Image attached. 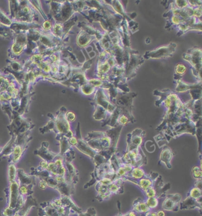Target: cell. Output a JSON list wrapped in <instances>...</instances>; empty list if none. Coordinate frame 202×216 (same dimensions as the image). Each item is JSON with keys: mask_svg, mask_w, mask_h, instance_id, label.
Instances as JSON below:
<instances>
[{"mask_svg": "<svg viewBox=\"0 0 202 216\" xmlns=\"http://www.w3.org/2000/svg\"><path fill=\"white\" fill-rule=\"evenodd\" d=\"M19 184L16 181L11 182L9 194H8V206L7 207L11 209L17 210V200L19 195H20L19 192Z\"/></svg>", "mask_w": 202, "mask_h": 216, "instance_id": "obj_1", "label": "cell"}, {"mask_svg": "<svg viewBox=\"0 0 202 216\" xmlns=\"http://www.w3.org/2000/svg\"><path fill=\"white\" fill-rule=\"evenodd\" d=\"M34 207H37V202L32 195H29L25 198L23 206L17 211V213L20 216H27L31 208Z\"/></svg>", "mask_w": 202, "mask_h": 216, "instance_id": "obj_2", "label": "cell"}, {"mask_svg": "<svg viewBox=\"0 0 202 216\" xmlns=\"http://www.w3.org/2000/svg\"><path fill=\"white\" fill-rule=\"evenodd\" d=\"M17 174L19 181L18 182L19 185H25L29 186L31 185V183L32 182V177H30L28 174H25L23 170L18 169L17 170Z\"/></svg>", "mask_w": 202, "mask_h": 216, "instance_id": "obj_3", "label": "cell"}, {"mask_svg": "<svg viewBox=\"0 0 202 216\" xmlns=\"http://www.w3.org/2000/svg\"><path fill=\"white\" fill-rule=\"evenodd\" d=\"M38 155L48 162V161L49 162H52L56 156L55 154L49 151L47 148V146H45L43 144L42 147L38 150Z\"/></svg>", "mask_w": 202, "mask_h": 216, "instance_id": "obj_4", "label": "cell"}, {"mask_svg": "<svg viewBox=\"0 0 202 216\" xmlns=\"http://www.w3.org/2000/svg\"><path fill=\"white\" fill-rule=\"evenodd\" d=\"M23 151H24L23 147L20 145L17 144L13 147V151L11 153V154L13 155L11 160L13 163H17V162L20 160Z\"/></svg>", "mask_w": 202, "mask_h": 216, "instance_id": "obj_5", "label": "cell"}, {"mask_svg": "<svg viewBox=\"0 0 202 216\" xmlns=\"http://www.w3.org/2000/svg\"><path fill=\"white\" fill-rule=\"evenodd\" d=\"M17 174V170L16 166L14 164H11L9 167V180L10 182H13L16 181Z\"/></svg>", "mask_w": 202, "mask_h": 216, "instance_id": "obj_6", "label": "cell"}, {"mask_svg": "<svg viewBox=\"0 0 202 216\" xmlns=\"http://www.w3.org/2000/svg\"><path fill=\"white\" fill-rule=\"evenodd\" d=\"M17 213V211L14 209L6 208L2 211V215L4 216H14Z\"/></svg>", "mask_w": 202, "mask_h": 216, "instance_id": "obj_7", "label": "cell"}, {"mask_svg": "<svg viewBox=\"0 0 202 216\" xmlns=\"http://www.w3.org/2000/svg\"><path fill=\"white\" fill-rule=\"evenodd\" d=\"M177 73H180V74H183V73H185L186 71V68L184 66H181V65H178L177 66Z\"/></svg>", "mask_w": 202, "mask_h": 216, "instance_id": "obj_8", "label": "cell"}, {"mask_svg": "<svg viewBox=\"0 0 202 216\" xmlns=\"http://www.w3.org/2000/svg\"><path fill=\"white\" fill-rule=\"evenodd\" d=\"M158 204L157 201L156 199H150V201H148V204L150 207L153 208L157 206Z\"/></svg>", "mask_w": 202, "mask_h": 216, "instance_id": "obj_9", "label": "cell"}, {"mask_svg": "<svg viewBox=\"0 0 202 216\" xmlns=\"http://www.w3.org/2000/svg\"><path fill=\"white\" fill-rule=\"evenodd\" d=\"M39 187H40L41 189H42V190H45V189L46 188V187L48 186L47 183L45 182V181L44 179L41 180V181L39 182Z\"/></svg>", "mask_w": 202, "mask_h": 216, "instance_id": "obj_10", "label": "cell"}, {"mask_svg": "<svg viewBox=\"0 0 202 216\" xmlns=\"http://www.w3.org/2000/svg\"><path fill=\"white\" fill-rule=\"evenodd\" d=\"M67 119L70 121H74L75 119V115L72 112H69L67 114Z\"/></svg>", "mask_w": 202, "mask_h": 216, "instance_id": "obj_11", "label": "cell"}, {"mask_svg": "<svg viewBox=\"0 0 202 216\" xmlns=\"http://www.w3.org/2000/svg\"><path fill=\"white\" fill-rule=\"evenodd\" d=\"M41 167L42 168V169L43 170H45V169H47L48 168V162L46 160L45 161H42L41 163Z\"/></svg>", "mask_w": 202, "mask_h": 216, "instance_id": "obj_12", "label": "cell"}, {"mask_svg": "<svg viewBox=\"0 0 202 216\" xmlns=\"http://www.w3.org/2000/svg\"><path fill=\"white\" fill-rule=\"evenodd\" d=\"M157 216H165V213L163 212V211H158V214H157Z\"/></svg>", "mask_w": 202, "mask_h": 216, "instance_id": "obj_13", "label": "cell"}, {"mask_svg": "<svg viewBox=\"0 0 202 216\" xmlns=\"http://www.w3.org/2000/svg\"><path fill=\"white\" fill-rule=\"evenodd\" d=\"M1 148H0V153H1Z\"/></svg>", "mask_w": 202, "mask_h": 216, "instance_id": "obj_14", "label": "cell"}]
</instances>
